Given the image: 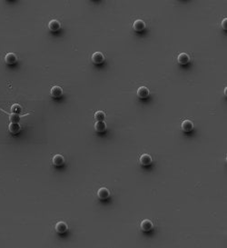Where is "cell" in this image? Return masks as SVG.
<instances>
[{
	"mask_svg": "<svg viewBox=\"0 0 227 248\" xmlns=\"http://www.w3.org/2000/svg\"><path fill=\"white\" fill-rule=\"evenodd\" d=\"M17 61V56L14 53H8L5 56V62L8 65H14Z\"/></svg>",
	"mask_w": 227,
	"mask_h": 248,
	"instance_id": "obj_10",
	"label": "cell"
},
{
	"mask_svg": "<svg viewBox=\"0 0 227 248\" xmlns=\"http://www.w3.org/2000/svg\"><path fill=\"white\" fill-rule=\"evenodd\" d=\"M52 163H53V165L55 166H63L64 164H65V158H64V156H63L62 155H60V154H57V155H55V156L53 157V159H52Z\"/></svg>",
	"mask_w": 227,
	"mask_h": 248,
	"instance_id": "obj_7",
	"label": "cell"
},
{
	"mask_svg": "<svg viewBox=\"0 0 227 248\" xmlns=\"http://www.w3.org/2000/svg\"><path fill=\"white\" fill-rule=\"evenodd\" d=\"M48 27H49V29H50L52 32H56V31H58V30L60 29L61 24H60V22H59L58 20L53 19V20H51V21L48 23Z\"/></svg>",
	"mask_w": 227,
	"mask_h": 248,
	"instance_id": "obj_8",
	"label": "cell"
},
{
	"mask_svg": "<svg viewBox=\"0 0 227 248\" xmlns=\"http://www.w3.org/2000/svg\"><path fill=\"white\" fill-rule=\"evenodd\" d=\"M227 18H224L223 21H222V27L224 29V30H226L227 29Z\"/></svg>",
	"mask_w": 227,
	"mask_h": 248,
	"instance_id": "obj_19",
	"label": "cell"
},
{
	"mask_svg": "<svg viewBox=\"0 0 227 248\" xmlns=\"http://www.w3.org/2000/svg\"><path fill=\"white\" fill-rule=\"evenodd\" d=\"M8 130L11 134L16 135L21 131V127L18 125V123H11L8 127Z\"/></svg>",
	"mask_w": 227,
	"mask_h": 248,
	"instance_id": "obj_14",
	"label": "cell"
},
{
	"mask_svg": "<svg viewBox=\"0 0 227 248\" xmlns=\"http://www.w3.org/2000/svg\"><path fill=\"white\" fill-rule=\"evenodd\" d=\"M97 196L100 200H106L110 197V191L105 187H101L97 191Z\"/></svg>",
	"mask_w": 227,
	"mask_h": 248,
	"instance_id": "obj_3",
	"label": "cell"
},
{
	"mask_svg": "<svg viewBox=\"0 0 227 248\" xmlns=\"http://www.w3.org/2000/svg\"><path fill=\"white\" fill-rule=\"evenodd\" d=\"M91 60L94 65H100L105 61V56L101 52H95L92 55Z\"/></svg>",
	"mask_w": 227,
	"mask_h": 248,
	"instance_id": "obj_2",
	"label": "cell"
},
{
	"mask_svg": "<svg viewBox=\"0 0 227 248\" xmlns=\"http://www.w3.org/2000/svg\"><path fill=\"white\" fill-rule=\"evenodd\" d=\"M55 228L56 233H58V234H65V233L68 230V226H67V224H65V222H63V221L56 223Z\"/></svg>",
	"mask_w": 227,
	"mask_h": 248,
	"instance_id": "obj_6",
	"label": "cell"
},
{
	"mask_svg": "<svg viewBox=\"0 0 227 248\" xmlns=\"http://www.w3.org/2000/svg\"><path fill=\"white\" fill-rule=\"evenodd\" d=\"M11 111L14 114H18L22 111V106L18 104H14L11 106Z\"/></svg>",
	"mask_w": 227,
	"mask_h": 248,
	"instance_id": "obj_18",
	"label": "cell"
},
{
	"mask_svg": "<svg viewBox=\"0 0 227 248\" xmlns=\"http://www.w3.org/2000/svg\"><path fill=\"white\" fill-rule=\"evenodd\" d=\"M9 121L11 123H18L20 121V116H18V114H14L12 113L10 116H9Z\"/></svg>",
	"mask_w": 227,
	"mask_h": 248,
	"instance_id": "obj_17",
	"label": "cell"
},
{
	"mask_svg": "<svg viewBox=\"0 0 227 248\" xmlns=\"http://www.w3.org/2000/svg\"><path fill=\"white\" fill-rule=\"evenodd\" d=\"M145 26H146V25H145V21H143L142 19L135 20L133 24V30L136 31V32H141L143 30H145Z\"/></svg>",
	"mask_w": 227,
	"mask_h": 248,
	"instance_id": "obj_4",
	"label": "cell"
},
{
	"mask_svg": "<svg viewBox=\"0 0 227 248\" xmlns=\"http://www.w3.org/2000/svg\"><path fill=\"white\" fill-rule=\"evenodd\" d=\"M94 129L98 133H103L106 130V124L104 121H97L94 125Z\"/></svg>",
	"mask_w": 227,
	"mask_h": 248,
	"instance_id": "obj_15",
	"label": "cell"
},
{
	"mask_svg": "<svg viewBox=\"0 0 227 248\" xmlns=\"http://www.w3.org/2000/svg\"><path fill=\"white\" fill-rule=\"evenodd\" d=\"M105 118V114L103 111H96L94 113V119L96 121H104Z\"/></svg>",
	"mask_w": 227,
	"mask_h": 248,
	"instance_id": "obj_16",
	"label": "cell"
},
{
	"mask_svg": "<svg viewBox=\"0 0 227 248\" xmlns=\"http://www.w3.org/2000/svg\"><path fill=\"white\" fill-rule=\"evenodd\" d=\"M50 95L52 97L54 98H58L63 95V89L60 87H53L51 88V91H50Z\"/></svg>",
	"mask_w": 227,
	"mask_h": 248,
	"instance_id": "obj_12",
	"label": "cell"
},
{
	"mask_svg": "<svg viewBox=\"0 0 227 248\" xmlns=\"http://www.w3.org/2000/svg\"><path fill=\"white\" fill-rule=\"evenodd\" d=\"M140 227H141V230L143 232H150L154 228V224H153V222L151 220L145 219V220L142 221Z\"/></svg>",
	"mask_w": 227,
	"mask_h": 248,
	"instance_id": "obj_1",
	"label": "cell"
},
{
	"mask_svg": "<svg viewBox=\"0 0 227 248\" xmlns=\"http://www.w3.org/2000/svg\"><path fill=\"white\" fill-rule=\"evenodd\" d=\"M194 129V123L190 120H184L182 123V130L184 132H191Z\"/></svg>",
	"mask_w": 227,
	"mask_h": 248,
	"instance_id": "obj_11",
	"label": "cell"
},
{
	"mask_svg": "<svg viewBox=\"0 0 227 248\" xmlns=\"http://www.w3.org/2000/svg\"><path fill=\"white\" fill-rule=\"evenodd\" d=\"M177 61L182 65H187L190 62V56L186 53H181V54H179L178 57H177Z\"/></svg>",
	"mask_w": 227,
	"mask_h": 248,
	"instance_id": "obj_9",
	"label": "cell"
},
{
	"mask_svg": "<svg viewBox=\"0 0 227 248\" xmlns=\"http://www.w3.org/2000/svg\"><path fill=\"white\" fill-rule=\"evenodd\" d=\"M140 164L143 166H148L152 164L153 162V158L151 157V155L148 154H144L140 156Z\"/></svg>",
	"mask_w": 227,
	"mask_h": 248,
	"instance_id": "obj_5",
	"label": "cell"
},
{
	"mask_svg": "<svg viewBox=\"0 0 227 248\" xmlns=\"http://www.w3.org/2000/svg\"><path fill=\"white\" fill-rule=\"evenodd\" d=\"M149 96V89L146 87H141L137 90V96L141 99H145Z\"/></svg>",
	"mask_w": 227,
	"mask_h": 248,
	"instance_id": "obj_13",
	"label": "cell"
}]
</instances>
